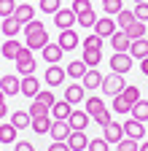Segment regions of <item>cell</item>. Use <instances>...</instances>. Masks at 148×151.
<instances>
[{
    "label": "cell",
    "mask_w": 148,
    "mask_h": 151,
    "mask_svg": "<svg viewBox=\"0 0 148 151\" xmlns=\"http://www.w3.org/2000/svg\"><path fill=\"white\" fill-rule=\"evenodd\" d=\"M124 86H127V81H124V76H119V73H110V76H105L102 78V92L105 94H110V97H116V94H121L124 92Z\"/></svg>",
    "instance_id": "7a4b0ae2"
},
{
    "label": "cell",
    "mask_w": 148,
    "mask_h": 151,
    "mask_svg": "<svg viewBox=\"0 0 148 151\" xmlns=\"http://www.w3.org/2000/svg\"><path fill=\"white\" fill-rule=\"evenodd\" d=\"M129 113H132V119H137V122H148V100H137Z\"/></svg>",
    "instance_id": "f546056e"
},
{
    "label": "cell",
    "mask_w": 148,
    "mask_h": 151,
    "mask_svg": "<svg viewBox=\"0 0 148 151\" xmlns=\"http://www.w3.org/2000/svg\"><path fill=\"white\" fill-rule=\"evenodd\" d=\"M0 89L6 92V97H14L22 92V78L19 76H0Z\"/></svg>",
    "instance_id": "8992f818"
},
{
    "label": "cell",
    "mask_w": 148,
    "mask_h": 151,
    "mask_svg": "<svg viewBox=\"0 0 148 151\" xmlns=\"http://www.w3.org/2000/svg\"><path fill=\"white\" fill-rule=\"evenodd\" d=\"M14 16L19 19L22 24H27V22H32V19H35V8H32L30 3H19V6H16V11H14Z\"/></svg>",
    "instance_id": "d4e9b609"
},
{
    "label": "cell",
    "mask_w": 148,
    "mask_h": 151,
    "mask_svg": "<svg viewBox=\"0 0 148 151\" xmlns=\"http://www.w3.org/2000/svg\"><path fill=\"white\" fill-rule=\"evenodd\" d=\"M113 111H116V113H129V111H132V105H129L121 94H116V97H113Z\"/></svg>",
    "instance_id": "60d3db41"
},
{
    "label": "cell",
    "mask_w": 148,
    "mask_h": 151,
    "mask_svg": "<svg viewBox=\"0 0 148 151\" xmlns=\"http://www.w3.org/2000/svg\"><path fill=\"white\" fill-rule=\"evenodd\" d=\"M14 62H16V70H19L22 76H32V70H35V57H32V49L22 46L19 57H16Z\"/></svg>",
    "instance_id": "3957f363"
},
{
    "label": "cell",
    "mask_w": 148,
    "mask_h": 151,
    "mask_svg": "<svg viewBox=\"0 0 148 151\" xmlns=\"http://www.w3.org/2000/svg\"><path fill=\"white\" fill-rule=\"evenodd\" d=\"M38 30H46V27H43V22H38V19H32V22H27V24H24V35L38 32Z\"/></svg>",
    "instance_id": "c3c4849f"
},
{
    "label": "cell",
    "mask_w": 148,
    "mask_h": 151,
    "mask_svg": "<svg viewBox=\"0 0 148 151\" xmlns=\"http://www.w3.org/2000/svg\"><path fill=\"white\" fill-rule=\"evenodd\" d=\"M35 100H38V103H43L46 108H51L54 103H57V97H54V92H49V89H41L38 94H35Z\"/></svg>",
    "instance_id": "74e56055"
},
{
    "label": "cell",
    "mask_w": 148,
    "mask_h": 151,
    "mask_svg": "<svg viewBox=\"0 0 148 151\" xmlns=\"http://www.w3.org/2000/svg\"><path fill=\"white\" fill-rule=\"evenodd\" d=\"M65 143L70 146V151H86L89 138H86V132H84V129H73L70 135H67V140H65Z\"/></svg>",
    "instance_id": "ba28073f"
},
{
    "label": "cell",
    "mask_w": 148,
    "mask_h": 151,
    "mask_svg": "<svg viewBox=\"0 0 148 151\" xmlns=\"http://www.w3.org/2000/svg\"><path fill=\"white\" fill-rule=\"evenodd\" d=\"M145 27H148V22H145Z\"/></svg>",
    "instance_id": "91938a15"
},
{
    "label": "cell",
    "mask_w": 148,
    "mask_h": 151,
    "mask_svg": "<svg viewBox=\"0 0 148 151\" xmlns=\"http://www.w3.org/2000/svg\"><path fill=\"white\" fill-rule=\"evenodd\" d=\"M19 51H22V43L16 41V38H8V41L3 43V49H0V54H3L6 60H16V57H19Z\"/></svg>",
    "instance_id": "cb8c5ba5"
},
{
    "label": "cell",
    "mask_w": 148,
    "mask_h": 151,
    "mask_svg": "<svg viewBox=\"0 0 148 151\" xmlns=\"http://www.w3.org/2000/svg\"><path fill=\"white\" fill-rule=\"evenodd\" d=\"M14 151H35V146H32V143H27V140H19V143L14 146Z\"/></svg>",
    "instance_id": "f907efd6"
},
{
    "label": "cell",
    "mask_w": 148,
    "mask_h": 151,
    "mask_svg": "<svg viewBox=\"0 0 148 151\" xmlns=\"http://www.w3.org/2000/svg\"><path fill=\"white\" fill-rule=\"evenodd\" d=\"M121 97L129 103V105H135L137 100H140V89L137 86H124V92H121Z\"/></svg>",
    "instance_id": "d590c367"
},
{
    "label": "cell",
    "mask_w": 148,
    "mask_h": 151,
    "mask_svg": "<svg viewBox=\"0 0 148 151\" xmlns=\"http://www.w3.org/2000/svg\"><path fill=\"white\" fill-rule=\"evenodd\" d=\"M59 3H62V0H41V11H43V14H57V11L62 8Z\"/></svg>",
    "instance_id": "ab89813d"
},
{
    "label": "cell",
    "mask_w": 148,
    "mask_h": 151,
    "mask_svg": "<svg viewBox=\"0 0 148 151\" xmlns=\"http://www.w3.org/2000/svg\"><path fill=\"white\" fill-rule=\"evenodd\" d=\"M54 24H57L59 30H73V24H78V14L73 8H59L57 14H54Z\"/></svg>",
    "instance_id": "277c9868"
},
{
    "label": "cell",
    "mask_w": 148,
    "mask_h": 151,
    "mask_svg": "<svg viewBox=\"0 0 148 151\" xmlns=\"http://www.w3.org/2000/svg\"><path fill=\"white\" fill-rule=\"evenodd\" d=\"M16 0H0V19H8V16H14V11H16Z\"/></svg>",
    "instance_id": "836d02e7"
},
{
    "label": "cell",
    "mask_w": 148,
    "mask_h": 151,
    "mask_svg": "<svg viewBox=\"0 0 148 151\" xmlns=\"http://www.w3.org/2000/svg\"><path fill=\"white\" fill-rule=\"evenodd\" d=\"M108 140L105 138H94V140H89V146H86V151H108Z\"/></svg>",
    "instance_id": "bcb514c9"
},
{
    "label": "cell",
    "mask_w": 148,
    "mask_h": 151,
    "mask_svg": "<svg viewBox=\"0 0 148 151\" xmlns=\"http://www.w3.org/2000/svg\"><path fill=\"white\" fill-rule=\"evenodd\" d=\"M89 113L86 111H73L70 116H67V124H70V129H86V124H89Z\"/></svg>",
    "instance_id": "e0dca14e"
},
{
    "label": "cell",
    "mask_w": 148,
    "mask_h": 151,
    "mask_svg": "<svg viewBox=\"0 0 148 151\" xmlns=\"http://www.w3.org/2000/svg\"><path fill=\"white\" fill-rule=\"evenodd\" d=\"M132 65H135V60H132L129 51H113V57H110V68H113V73H119V76L129 73Z\"/></svg>",
    "instance_id": "6da1fadb"
},
{
    "label": "cell",
    "mask_w": 148,
    "mask_h": 151,
    "mask_svg": "<svg viewBox=\"0 0 148 151\" xmlns=\"http://www.w3.org/2000/svg\"><path fill=\"white\" fill-rule=\"evenodd\" d=\"M51 122H54V119L49 116V113H46V116H35L32 124H30V129L35 132V135H46V132L51 129Z\"/></svg>",
    "instance_id": "7402d4cb"
},
{
    "label": "cell",
    "mask_w": 148,
    "mask_h": 151,
    "mask_svg": "<svg viewBox=\"0 0 148 151\" xmlns=\"http://www.w3.org/2000/svg\"><path fill=\"white\" fill-rule=\"evenodd\" d=\"M102 41H105V38H100L97 32H92L86 41H84V49H102Z\"/></svg>",
    "instance_id": "f6af8a7d"
},
{
    "label": "cell",
    "mask_w": 148,
    "mask_h": 151,
    "mask_svg": "<svg viewBox=\"0 0 148 151\" xmlns=\"http://www.w3.org/2000/svg\"><path fill=\"white\" fill-rule=\"evenodd\" d=\"M70 113H73V105L67 100H57L51 105V119H57V122H67Z\"/></svg>",
    "instance_id": "9a60e30c"
},
{
    "label": "cell",
    "mask_w": 148,
    "mask_h": 151,
    "mask_svg": "<svg viewBox=\"0 0 148 151\" xmlns=\"http://www.w3.org/2000/svg\"><path fill=\"white\" fill-rule=\"evenodd\" d=\"M24 3H30V0H24Z\"/></svg>",
    "instance_id": "680465c9"
},
{
    "label": "cell",
    "mask_w": 148,
    "mask_h": 151,
    "mask_svg": "<svg viewBox=\"0 0 148 151\" xmlns=\"http://www.w3.org/2000/svg\"><path fill=\"white\" fill-rule=\"evenodd\" d=\"M132 3H143V0H132Z\"/></svg>",
    "instance_id": "9f6ffc18"
},
{
    "label": "cell",
    "mask_w": 148,
    "mask_h": 151,
    "mask_svg": "<svg viewBox=\"0 0 148 151\" xmlns=\"http://www.w3.org/2000/svg\"><path fill=\"white\" fill-rule=\"evenodd\" d=\"M129 54H132V60H145V57H148V41H145V38L132 41V43H129Z\"/></svg>",
    "instance_id": "603a6c76"
},
{
    "label": "cell",
    "mask_w": 148,
    "mask_h": 151,
    "mask_svg": "<svg viewBox=\"0 0 148 151\" xmlns=\"http://www.w3.org/2000/svg\"><path fill=\"white\" fill-rule=\"evenodd\" d=\"M129 38H127V32L124 30H116L113 35H110V46H113V51H129Z\"/></svg>",
    "instance_id": "44dd1931"
},
{
    "label": "cell",
    "mask_w": 148,
    "mask_h": 151,
    "mask_svg": "<svg viewBox=\"0 0 148 151\" xmlns=\"http://www.w3.org/2000/svg\"><path fill=\"white\" fill-rule=\"evenodd\" d=\"M84 108H86L89 116H94V113H100V111L105 108V103H102V97H86V100H84Z\"/></svg>",
    "instance_id": "1f68e13d"
},
{
    "label": "cell",
    "mask_w": 148,
    "mask_h": 151,
    "mask_svg": "<svg viewBox=\"0 0 148 151\" xmlns=\"http://www.w3.org/2000/svg\"><path fill=\"white\" fill-rule=\"evenodd\" d=\"M78 24H81V27H94V24H97L94 8H92V11H84V14H78Z\"/></svg>",
    "instance_id": "e575fe53"
},
{
    "label": "cell",
    "mask_w": 148,
    "mask_h": 151,
    "mask_svg": "<svg viewBox=\"0 0 148 151\" xmlns=\"http://www.w3.org/2000/svg\"><path fill=\"white\" fill-rule=\"evenodd\" d=\"M92 119H94V124H100V127H105L108 122H113V113H110L108 108H102L100 113H94V116H92Z\"/></svg>",
    "instance_id": "7bdbcfd3"
},
{
    "label": "cell",
    "mask_w": 148,
    "mask_h": 151,
    "mask_svg": "<svg viewBox=\"0 0 148 151\" xmlns=\"http://www.w3.org/2000/svg\"><path fill=\"white\" fill-rule=\"evenodd\" d=\"M0 24H3V19H0Z\"/></svg>",
    "instance_id": "6f0895ef"
},
{
    "label": "cell",
    "mask_w": 148,
    "mask_h": 151,
    "mask_svg": "<svg viewBox=\"0 0 148 151\" xmlns=\"http://www.w3.org/2000/svg\"><path fill=\"white\" fill-rule=\"evenodd\" d=\"M49 151H70V146H67L65 140H54V143L49 146Z\"/></svg>",
    "instance_id": "681fc988"
},
{
    "label": "cell",
    "mask_w": 148,
    "mask_h": 151,
    "mask_svg": "<svg viewBox=\"0 0 148 151\" xmlns=\"http://www.w3.org/2000/svg\"><path fill=\"white\" fill-rule=\"evenodd\" d=\"M3 100H6V92H3V89H0V103H3Z\"/></svg>",
    "instance_id": "11a10c76"
},
{
    "label": "cell",
    "mask_w": 148,
    "mask_h": 151,
    "mask_svg": "<svg viewBox=\"0 0 148 151\" xmlns=\"http://www.w3.org/2000/svg\"><path fill=\"white\" fill-rule=\"evenodd\" d=\"M11 124H14L16 129H27V127L32 124V116H30L27 111H14V113H11Z\"/></svg>",
    "instance_id": "484cf974"
},
{
    "label": "cell",
    "mask_w": 148,
    "mask_h": 151,
    "mask_svg": "<svg viewBox=\"0 0 148 151\" xmlns=\"http://www.w3.org/2000/svg\"><path fill=\"white\" fill-rule=\"evenodd\" d=\"M49 111H51V108H46L43 103H38V100H32V105H30V111H27V113H30V116L35 119V116H46Z\"/></svg>",
    "instance_id": "b9f144b4"
},
{
    "label": "cell",
    "mask_w": 148,
    "mask_h": 151,
    "mask_svg": "<svg viewBox=\"0 0 148 151\" xmlns=\"http://www.w3.org/2000/svg\"><path fill=\"white\" fill-rule=\"evenodd\" d=\"M46 43H49V32H46V30H38V32H30V35H27V43H24V46L35 51V49H43Z\"/></svg>",
    "instance_id": "2e32d148"
},
{
    "label": "cell",
    "mask_w": 148,
    "mask_h": 151,
    "mask_svg": "<svg viewBox=\"0 0 148 151\" xmlns=\"http://www.w3.org/2000/svg\"><path fill=\"white\" fill-rule=\"evenodd\" d=\"M137 151H148V140H143V143H140V148H137Z\"/></svg>",
    "instance_id": "db71d44e"
},
{
    "label": "cell",
    "mask_w": 148,
    "mask_h": 151,
    "mask_svg": "<svg viewBox=\"0 0 148 151\" xmlns=\"http://www.w3.org/2000/svg\"><path fill=\"white\" fill-rule=\"evenodd\" d=\"M65 76H67L65 68H59V65H49V68H46V84L54 89V86H59V84L65 81Z\"/></svg>",
    "instance_id": "5bb4252c"
},
{
    "label": "cell",
    "mask_w": 148,
    "mask_h": 151,
    "mask_svg": "<svg viewBox=\"0 0 148 151\" xmlns=\"http://www.w3.org/2000/svg\"><path fill=\"white\" fill-rule=\"evenodd\" d=\"M0 146H3V143H0Z\"/></svg>",
    "instance_id": "94428289"
},
{
    "label": "cell",
    "mask_w": 148,
    "mask_h": 151,
    "mask_svg": "<svg viewBox=\"0 0 148 151\" xmlns=\"http://www.w3.org/2000/svg\"><path fill=\"white\" fill-rule=\"evenodd\" d=\"M65 100H67L70 105L84 103V100H86V89H84V84H70V86L65 89Z\"/></svg>",
    "instance_id": "4fadbf2b"
},
{
    "label": "cell",
    "mask_w": 148,
    "mask_h": 151,
    "mask_svg": "<svg viewBox=\"0 0 148 151\" xmlns=\"http://www.w3.org/2000/svg\"><path fill=\"white\" fill-rule=\"evenodd\" d=\"M81 60L86 62V68H97L102 62V49H84V57Z\"/></svg>",
    "instance_id": "f1b7e54d"
},
{
    "label": "cell",
    "mask_w": 148,
    "mask_h": 151,
    "mask_svg": "<svg viewBox=\"0 0 148 151\" xmlns=\"http://www.w3.org/2000/svg\"><path fill=\"white\" fill-rule=\"evenodd\" d=\"M132 22H135V11H127V8H121V11L116 14V24H119L121 30H127Z\"/></svg>",
    "instance_id": "d6a6232c"
},
{
    "label": "cell",
    "mask_w": 148,
    "mask_h": 151,
    "mask_svg": "<svg viewBox=\"0 0 148 151\" xmlns=\"http://www.w3.org/2000/svg\"><path fill=\"white\" fill-rule=\"evenodd\" d=\"M16 132L14 124H0V143H16Z\"/></svg>",
    "instance_id": "4dcf8cb0"
},
{
    "label": "cell",
    "mask_w": 148,
    "mask_h": 151,
    "mask_svg": "<svg viewBox=\"0 0 148 151\" xmlns=\"http://www.w3.org/2000/svg\"><path fill=\"white\" fill-rule=\"evenodd\" d=\"M124 138L143 140V138H145V122H137V119H129V122H124Z\"/></svg>",
    "instance_id": "5b68a950"
},
{
    "label": "cell",
    "mask_w": 148,
    "mask_h": 151,
    "mask_svg": "<svg viewBox=\"0 0 148 151\" xmlns=\"http://www.w3.org/2000/svg\"><path fill=\"white\" fill-rule=\"evenodd\" d=\"M135 19H137V22H148V0L135 3Z\"/></svg>",
    "instance_id": "f35d334b"
},
{
    "label": "cell",
    "mask_w": 148,
    "mask_h": 151,
    "mask_svg": "<svg viewBox=\"0 0 148 151\" xmlns=\"http://www.w3.org/2000/svg\"><path fill=\"white\" fill-rule=\"evenodd\" d=\"M102 138H105L108 143H119V140H124V124H119V122H108V124L102 127Z\"/></svg>",
    "instance_id": "52a82bcc"
},
{
    "label": "cell",
    "mask_w": 148,
    "mask_h": 151,
    "mask_svg": "<svg viewBox=\"0 0 148 151\" xmlns=\"http://www.w3.org/2000/svg\"><path fill=\"white\" fill-rule=\"evenodd\" d=\"M38 92H41V81L35 78V76H24V78H22V94L35 100V94H38Z\"/></svg>",
    "instance_id": "ac0fdd59"
},
{
    "label": "cell",
    "mask_w": 148,
    "mask_h": 151,
    "mask_svg": "<svg viewBox=\"0 0 148 151\" xmlns=\"http://www.w3.org/2000/svg\"><path fill=\"white\" fill-rule=\"evenodd\" d=\"M140 73L148 76V57H145V60H140Z\"/></svg>",
    "instance_id": "816d5d0a"
},
{
    "label": "cell",
    "mask_w": 148,
    "mask_h": 151,
    "mask_svg": "<svg viewBox=\"0 0 148 151\" xmlns=\"http://www.w3.org/2000/svg\"><path fill=\"white\" fill-rule=\"evenodd\" d=\"M73 11H76V14L92 11V0H73Z\"/></svg>",
    "instance_id": "7dc6e473"
},
{
    "label": "cell",
    "mask_w": 148,
    "mask_h": 151,
    "mask_svg": "<svg viewBox=\"0 0 148 151\" xmlns=\"http://www.w3.org/2000/svg\"><path fill=\"white\" fill-rule=\"evenodd\" d=\"M49 132H51V138H54V140H67V135H70L73 129H70V124H67V122H57V119H54Z\"/></svg>",
    "instance_id": "d6986e66"
},
{
    "label": "cell",
    "mask_w": 148,
    "mask_h": 151,
    "mask_svg": "<svg viewBox=\"0 0 148 151\" xmlns=\"http://www.w3.org/2000/svg\"><path fill=\"white\" fill-rule=\"evenodd\" d=\"M41 51H43V60H46L49 65H59V60H62V54H65L59 43H51V41H49V43H46V46H43Z\"/></svg>",
    "instance_id": "30bf717a"
},
{
    "label": "cell",
    "mask_w": 148,
    "mask_h": 151,
    "mask_svg": "<svg viewBox=\"0 0 148 151\" xmlns=\"http://www.w3.org/2000/svg\"><path fill=\"white\" fill-rule=\"evenodd\" d=\"M57 43L62 46V51H73V49L81 43V38H78V32H76V30H62Z\"/></svg>",
    "instance_id": "9c48e42d"
},
{
    "label": "cell",
    "mask_w": 148,
    "mask_h": 151,
    "mask_svg": "<svg viewBox=\"0 0 148 151\" xmlns=\"http://www.w3.org/2000/svg\"><path fill=\"white\" fill-rule=\"evenodd\" d=\"M124 32H127V38H129V41H137V38H145L148 27H145V22H137V19H135V22L129 24Z\"/></svg>",
    "instance_id": "83f0119b"
},
{
    "label": "cell",
    "mask_w": 148,
    "mask_h": 151,
    "mask_svg": "<svg viewBox=\"0 0 148 151\" xmlns=\"http://www.w3.org/2000/svg\"><path fill=\"white\" fill-rule=\"evenodd\" d=\"M6 113H8V105H6V100H3V103H0V119H3Z\"/></svg>",
    "instance_id": "f5cc1de1"
},
{
    "label": "cell",
    "mask_w": 148,
    "mask_h": 151,
    "mask_svg": "<svg viewBox=\"0 0 148 151\" xmlns=\"http://www.w3.org/2000/svg\"><path fill=\"white\" fill-rule=\"evenodd\" d=\"M102 78H105V76H102L97 68H89L86 76L81 78V84H84V89H100V86H102Z\"/></svg>",
    "instance_id": "7c38bea8"
},
{
    "label": "cell",
    "mask_w": 148,
    "mask_h": 151,
    "mask_svg": "<svg viewBox=\"0 0 148 151\" xmlns=\"http://www.w3.org/2000/svg\"><path fill=\"white\" fill-rule=\"evenodd\" d=\"M140 146H137V140H132V138H124V140H119L116 143V151H137Z\"/></svg>",
    "instance_id": "ee69618b"
},
{
    "label": "cell",
    "mask_w": 148,
    "mask_h": 151,
    "mask_svg": "<svg viewBox=\"0 0 148 151\" xmlns=\"http://www.w3.org/2000/svg\"><path fill=\"white\" fill-rule=\"evenodd\" d=\"M94 32L100 35V38H110L116 32V22H113V16H102V19H97V24H94Z\"/></svg>",
    "instance_id": "8fae6325"
},
{
    "label": "cell",
    "mask_w": 148,
    "mask_h": 151,
    "mask_svg": "<svg viewBox=\"0 0 148 151\" xmlns=\"http://www.w3.org/2000/svg\"><path fill=\"white\" fill-rule=\"evenodd\" d=\"M102 8H105L108 16H116V14L124 8V3H121V0H102Z\"/></svg>",
    "instance_id": "8d00e7d4"
},
{
    "label": "cell",
    "mask_w": 148,
    "mask_h": 151,
    "mask_svg": "<svg viewBox=\"0 0 148 151\" xmlns=\"http://www.w3.org/2000/svg\"><path fill=\"white\" fill-rule=\"evenodd\" d=\"M22 27H24V24H22L16 16H8V19H3V24H0V32H3L6 38H14V35L19 32Z\"/></svg>",
    "instance_id": "ffe728a7"
},
{
    "label": "cell",
    "mask_w": 148,
    "mask_h": 151,
    "mask_svg": "<svg viewBox=\"0 0 148 151\" xmlns=\"http://www.w3.org/2000/svg\"><path fill=\"white\" fill-rule=\"evenodd\" d=\"M86 70H89V68H86V62H84V60H73V62L65 68V73L70 76V78H84Z\"/></svg>",
    "instance_id": "4316f807"
}]
</instances>
